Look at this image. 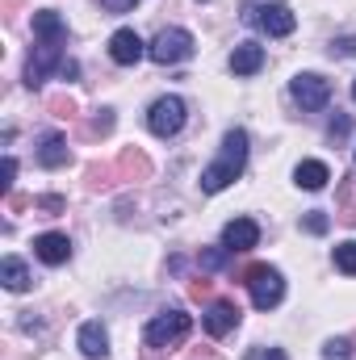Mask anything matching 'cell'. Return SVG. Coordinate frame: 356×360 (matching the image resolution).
<instances>
[{
    "mask_svg": "<svg viewBox=\"0 0 356 360\" xmlns=\"http://www.w3.org/2000/svg\"><path fill=\"white\" fill-rule=\"evenodd\" d=\"M248 130H227L222 134V151H218V160L201 172V193H222L231 180H239V172H243V164H248Z\"/></svg>",
    "mask_w": 356,
    "mask_h": 360,
    "instance_id": "1",
    "label": "cell"
},
{
    "mask_svg": "<svg viewBox=\"0 0 356 360\" xmlns=\"http://www.w3.org/2000/svg\"><path fill=\"white\" fill-rule=\"evenodd\" d=\"M189 331H193V319L172 306V310H160L151 323H147V331H143V344L151 348V352H164V348H180L184 340H189Z\"/></svg>",
    "mask_w": 356,
    "mask_h": 360,
    "instance_id": "2",
    "label": "cell"
},
{
    "mask_svg": "<svg viewBox=\"0 0 356 360\" xmlns=\"http://www.w3.org/2000/svg\"><path fill=\"white\" fill-rule=\"evenodd\" d=\"M193 34L189 30H180V25H172V30H160L155 38H151V46H147V55L160 63V68H177V63H184V59H193Z\"/></svg>",
    "mask_w": 356,
    "mask_h": 360,
    "instance_id": "3",
    "label": "cell"
},
{
    "mask_svg": "<svg viewBox=\"0 0 356 360\" xmlns=\"http://www.w3.org/2000/svg\"><path fill=\"white\" fill-rule=\"evenodd\" d=\"M243 285L252 289L256 310H272V306H281V297H285V276L272 269V264H252V269L243 272Z\"/></svg>",
    "mask_w": 356,
    "mask_h": 360,
    "instance_id": "4",
    "label": "cell"
},
{
    "mask_svg": "<svg viewBox=\"0 0 356 360\" xmlns=\"http://www.w3.org/2000/svg\"><path fill=\"white\" fill-rule=\"evenodd\" d=\"M184 117H189V105L180 96H160L151 109H147V130L155 139H172L184 130Z\"/></svg>",
    "mask_w": 356,
    "mask_h": 360,
    "instance_id": "5",
    "label": "cell"
},
{
    "mask_svg": "<svg viewBox=\"0 0 356 360\" xmlns=\"http://www.w3.org/2000/svg\"><path fill=\"white\" fill-rule=\"evenodd\" d=\"M289 96H293L306 113H319V109H327V101H331V80H323L319 72H298V76L289 80Z\"/></svg>",
    "mask_w": 356,
    "mask_h": 360,
    "instance_id": "6",
    "label": "cell"
},
{
    "mask_svg": "<svg viewBox=\"0 0 356 360\" xmlns=\"http://www.w3.org/2000/svg\"><path fill=\"white\" fill-rule=\"evenodd\" d=\"M243 21H252V25H260L268 38H289L293 34V25H298V17H293V8H285V4H248L243 8Z\"/></svg>",
    "mask_w": 356,
    "mask_h": 360,
    "instance_id": "7",
    "label": "cell"
},
{
    "mask_svg": "<svg viewBox=\"0 0 356 360\" xmlns=\"http://www.w3.org/2000/svg\"><path fill=\"white\" fill-rule=\"evenodd\" d=\"M63 42H38L34 46V55H30V63H25V84L30 89H38L51 72H59L63 68V51H59Z\"/></svg>",
    "mask_w": 356,
    "mask_h": 360,
    "instance_id": "8",
    "label": "cell"
},
{
    "mask_svg": "<svg viewBox=\"0 0 356 360\" xmlns=\"http://www.w3.org/2000/svg\"><path fill=\"white\" fill-rule=\"evenodd\" d=\"M239 319H243V314H239V306L222 297V302H210V310L201 314V327H205V335L222 340V335H231V331L239 327Z\"/></svg>",
    "mask_w": 356,
    "mask_h": 360,
    "instance_id": "9",
    "label": "cell"
},
{
    "mask_svg": "<svg viewBox=\"0 0 356 360\" xmlns=\"http://www.w3.org/2000/svg\"><path fill=\"white\" fill-rule=\"evenodd\" d=\"M143 55H147V42H143L134 30H117V34L109 38V59H113L117 68H134Z\"/></svg>",
    "mask_w": 356,
    "mask_h": 360,
    "instance_id": "10",
    "label": "cell"
},
{
    "mask_svg": "<svg viewBox=\"0 0 356 360\" xmlns=\"http://www.w3.org/2000/svg\"><path fill=\"white\" fill-rule=\"evenodd\" d=\"M256 243H260V226H256L252 218H235V222H227V226H222V248H227L231 256L252 252Z\"/></svg>",
    "mask_w": 356,
    "mask_h": 360,
    "instance_id": "11",
    "label": "cell"
},
{
    "mask_svg": "<svg viewBox=\"0 0 356 360\" xmlns=\"http://www.w3.org/2000/svg\"><path fill=\"white\" fill-rule=\"evenodd\" d=\"M34 256H38L42 264H51V269H59V264L72 260V239L59 235V231H46V235L34 239Z\"/></svg>",
    "mask_w": 356,
    "mask_h": 360,
    "instance_id": "12",
    "label": "cell"
},
{
    "mask_svg": "<svg viewBox=\"0 0 356 360\" xmlns=\"http://www.w3.org/2000/svg\"><path fill=\"white\" fill-rule=\"evenodd\" d=\"M260 68H265V46L260 42H239L231 51V72L235 76H256Z\"/></svg>",
    "mask_w": 356,
    "mask_h": 360,
    "instance_id": "13",
    "label": "cell"
},
{
    "mask_svg": "<svg viewBox=\"0 0 356 360\" xmlns=\"http://www.w3.org/2000/svg\"><path fill=\"white\" fill-rule=\"evenodd\" d=\"M76 344H80V352H84L89 360H105V356H109V331H105V327H101L96 319L80 327V335H76Z\"/></svg>",
    "mask_w": 356,
    "mask_h": 360,
    "instance_id": "14",
    "label": "cell"
},
{
    "mask_svg": "<svg viewBox=\"0 0 356 360\" xmlns=\"http://www.w3.org/2000/svg\"><path fill=\"white\" fill-rule=\"evenodd\" d=\"M34 38H38V42H68V25H63V17H59L55 8L34 13Z\"/></svg>",
    "mask_w": 356,
    "mask_h": 360,
    "instance_id": "15",
    "label": "cell"
},
{
    "mask_svg": "<svg viewBox=\"0 0 356 360\" xmlns=\"http://www.w3.org/2000/svg\"><path fill=\"white\" fill-rule=\"evenodd\" d=\"M68 160H72L68 139H63V134H42V143H38V164H42V168H68Z\"/></svg>",
    "mask_w": 356,
    "mask_h": 360,
    "instance_id": "16",
    "label": "cell"
},
{
    "mask_svg": "<svg viewBox=\"0 0 356 360\" xmlns=\"http://www.w3.org/2000/svg\"><path fill=\"white\" fill-rule=\"evenodd\" d=\"M0 281H4V289H8V293H25V289L34 285L30 269H25L17 256H4V260H0Z\"/></svg>",
    "mask_w": 356,
    "mask_h": 360,
    "instance_id": "17",
    "label": "cell"
},
{
    "mask_svg": "<svg viewBox=\"0 0 356 360\" xmlns=\"http://www.w3.org/2000/svg\"><path fill=\"white\" fill-rule=\"evenodd\" d=\"M293 180L302 184V188H310V193H319L327 180H331V168L323 164V160H302L298 168H293Z\"/></svg>",
    "mask_w": 356,
    "mask_h": 360,
    "instance_id": "18",
    "label": "cell"
},
{
    "mask_svg": "<svg viewBox=\"0 0 356 360\" xmlns=\"http://www.w3.org/2000/svg\"><path fill=\"white\" fill-rule=\"evenodd\" d=\"M336 269L356 276V239H344V243H336Z\"/></svg>",
    "mask_w": 356,
    "mask_h": 360,
    "instance_id": "19",
    "label": "cell"
},
{
    "mask_svg": "<svg viewBox=\"0 0 356 360\" xmlns=\"http://www.w3.org/2000/svg\"><path fill=\"white\" fill-rule=\"evenodd\" d=\"M117 168H122V172H134V176H147V172H151V164H147V155H139V151H122V160H117Z\"/></svg>",
    "mask_w": 356,
    "mask_h": 360,
    "instance_id": "20",
    "label": "cell"
},
{
    "mask_svg": "<svg viewBox=\"0 0 356 360\" xmlns=\"http://www.w3.org/2000/svg\"><path fill=\"white\" fill-rule=\"evenodd\" d=\"M227 256H231L227 248H205V252H201L197 260H201V269H205V272H218L222 264H227Z\"/></svg>",
    "mask_w": 356,
    "mask_h": 360,
    "instance_id": "21",
    "label": "cell"
},
{
    "mask_svg": "<svg viewBox=\"0 0 356 360\" xmlns=\"http://www.w3.org/2000/svg\"><path fill=\"white\" fill-rule=\"evenodd\" d=\"M323 360H352V344L348 340H327L323 344Z\"/></svg>",
    "mask_w": 356,
    "mask_h": 360,
    "instance_id": "22",
    "label": "cell"
},
{
    "mask_svg": "<svg viewBox=\"0 0 356 360\" xmlns=\"http://www.w3.org/2000/svg\"><path fill=\"white\" fill-rule=\"evenodd\" d=\"M302 226H306L310 235H327V226H331V218H327L323 210H310V214L302 218Z\"/></svg>",
    "mask_w": 356,
    "mask_h": 360,
    "instance_id": "23",
    "label": "cell"
},
{
    "mask_svg": "<svg viewBox=\"0 0 356 360\" xmlns=\"http://www.w3.org/2000/svg\"><path fill=\"white\" fill-rule=\"evenodd\" d=\"M68 201L63 197H55V193H46V197H34V210H42V214H59Z\"/></svg>",
    "mask_w": 356,
    "mask_h": 360,
    "instance_id": "24",
    "label": "cell"
},
{
    "mask_svg": "<svg viewBox=\"0 0 356 360\" xmlns=\"http://www.w3.org/2000/svg\"><path fill=\"white\" fill-rule=\"evenodd\" d=\"M331 55H340V59H352V55H356V38H352V34L336 38V42H331Z\"/></svg>",
    "mask_w": 356,
    "mask_h": 360,
    "instance_id": "25",
    "label": "cell"
},
{
    "mask_svg": "<svg viewBox=\"0 0 356 360\" xmlns=\"http://www.w3.org/2000/svg\"><path fill=\"white\" fill-rule=\"evenodd\" d=\"M252 360H289L281 348H252Z\"/></svg>",
    "mask_w": 356,
    "mask_h": 360,
    "instance_id": "26",
    "label": "cell"
},
{
    "mask_svg": "<svg viewBox=\"0 0 356 360\" xmlns=\"http://www.w3.org/2000/svg\"><path fill=\"white\" fill-rule=\"evenodd\" d=\"M92 130H96V134H109V130H113V113H109V109H101V117L92 122Z\"/></svg>",
    "mask_w": 356,
    "mask_h": 360,
    "instance_id": "27",
    "label": "cell"
},
{
    "mask_svg": "<svg viewBox=\"0 0 356 360\" xmlns=\"http://www.w3.org/2000/svg\"><path fill=\"white\" fill-rule=\"evenodd\" d=\"M13 176H17V160H13V155H4V180H0V184H4V193L13 188Z\"/></svg>",
    "mask_w": 356,
    "mask_h": 360,
    "instance_id": "28",
    "label": "cell"
},
{
    "mask_svg": "<svg viewBox=\"0 0 356 360\" xmlns=\"http://www.w3.org/2000/svg\"><path fill=\"white\" fill-rule=\"evenodd\" d=\"M101 4H105L109 13H126V8H134L139 0H101Z\"/></svg>",
    "mask_w": 356,
    "mask_h": 360,
    "instance_id": "29",
    "label": "cell"
},
{
    "mask_svg": "<svg viewBox=\"0 0 356 360\" xmlns=\"http://www.w3.org/2000/svg\"><path fill=\"white\" fill-rule=\"evenodd\" d=\"M59 76H63V80H76V76H80V63H72V59H63V68H59Z\"/></svg>",
    "mask_w": 356,
    "mask_h": 360,
    "instance_id": "30",
    "label": "cell"
},
{
    "mask_svg": "<svg viewBox=\"0 0 356 360\" xmlns=\"http://www.w3.org/2000/svg\"><path fill=\"white\" fill-rule=\"evenodd\" d=\"M327 134H331V139H344V134H348V117H336V122H331V130H327Z\"/></svg>",
    "mask_w": 356,
    "mask_h": 360,
    "instance_id": "31",
    "label": "cell"
},
{
    "mask_svg": "<svg viewBox=\"0 0 356 360\" xmlns=\"http://www.w3.org/2000/svg\"><path fill=\"white\" fill-rule=\"evenodd\" d=\"M189 289H193V297H205V293H210V281H193Z\"/></svg>",
    "mask_w": 356,
    "mask_h": 360,
    "instance_id": "32",
    "label": "cell"
},
{
    "mask_svg": "<svg viewBox=\"0 0 356 360\" xmlns=\"http://www.w3.org/2000/svg\"><path fill=\"white\" fill-rule=\"evenodd\" d=\"M51 109H55V113H63V117H68V113H72V101H51Z\"/></svg>",
    "mask_w": 356,
    "mask_h": 360,
    "instance_id": "33",
    "label": "cell"
},
{
    "mask_svg": "<svg viewBox=\"0 0 356 360\" xmlns=\"http://www.w3.org/2000/svg\"><path fill=\"white\" fill-rule=\"evenodd\" d=\"M352 101H356V84H352Z\"/></svg>",
    "mask_w": 356,
    "mask_h": 360,
    "instance_id": "34",
    "label": "cell"
}]
</instances>
